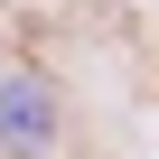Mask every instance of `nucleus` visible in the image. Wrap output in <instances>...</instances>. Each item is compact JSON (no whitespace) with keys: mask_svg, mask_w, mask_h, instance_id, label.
Listing matches in <instances>:
<instances>
[{"mask_svg":"<svg viewBox=\"0 0 159 159\" xmlns=\"http://www.w3.org/2000/svg\"><path fill=\"white\" fill-rule=\"evenodd\" d=\"M0 140H10L19 159H38L56 140V94L38 84V75H10V84H0Z\"/></svg>","mask_w":159,"mask_h":159,"instance_id":"f257e3e1","label":"nucleus"}]
</instances>
